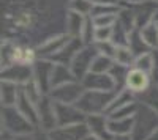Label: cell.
I'll return each mask as SVG.
<instances>
[{"label": "cell", "instance_id": "6da1fadb", "mask_svg": "<svg viewBox=\"0 0 158 140\" xmlns=\"http://www.w3.org/2000/svg\"><path fill=\"white\" fill-rule=\"evenodd\" d=\"M156 129H158V113L150 106L139 101L138 110L135 113L133 131H131L133 140H149Z\"/></svg>", "mask_w": 158, "mask_h": 140}, {"label": "cell", "instance_id": "7a4b0ae2", "mask_svg": "<svg viewBox=\"0 0 158 140\" xmlns=\"http://www.w3.org/2000/svg\"><path fill=\"white\" fill-rule=\"evenodd\" d=\"M115 95H117V91L85 90L76 106L81 109L85 115H92V113H106L111 103L115 98Z\"/></svg>", "mask_w": 158, "mask_h": 140}, {"label": "cell", "instance_id": "3957f363", "mask_svg": "<svg viewBox=\"0 0 158 140\" xmlns=\"http://www.w3.org/2000/svg\"><path fill=\"white\" fill-rule=\"evenodd\" d=\"M2 131L11 135H32L36 126L32 124L16 107H2Z\"/></svg>", "mask_w": 158, "mask_h": 140}, {"label": "cell", "instance_id": "277c9868", "mask_svg": "<svg viewBox=\"0 0 158 140\" xmlns=\"http://www.w3.org/2000/svg\"><path fill=\"white\" fill-rule=\"evenodd\" d=\"M100 52H98V49L95 47V44H85L77 52V55L74 57V60L71 61V65H70L74 77L77 80H82L85 76L90 72L92 63H94V60H95V57Z\"/></svg>", "mask_w": 158, "mask_h": 140}, {"label": "cell", "instance_id": "5b68a950", "mask_svg": "<svg viewBox=\"0 0 158 140\" xmlns=\"http://www.w3.org/2000/svg\"><path fill=\"white\" fill-rule=\"evenodd\" d=\"M85 91V87L82 85L81 80H73L65 85L56 87L49 91V96L56 101V103L62 104H77V101Z\"/></svg>", "mask_w": 158, "mask_h": 140}, {"label": "cell", "instance_id": "8992f818", "mask_svg": "<svg viewBox=\"0 0 158 140\" xmlns=\"http://www.w3.org/2000/svg\"><path fill=\"white\" fill-rule=\"evenodd\" d=\"M38 106V128L46 132H51L57 128V117H56V103L49 95H44Z\"/></svg>", "mask_w": 158, "mask_h": 140}, {"label": "cell", "instance_id": "52a82bcc", "mask_svg": "<svg viewBox=\"0 0 158 140\" xmlns=\"http://www.w3.org/2000/svg\"><path fill=\"white\" fill-rule=\"evenodd\" d=\"M153 85L152 82V76L142 69H138L135 66H131L127 74V80H125V88L130 90L131 93H135L136 96H141L142 93H146L149 88Z\"/></svg>", "mask_w": 158, "mask_h": 140}, {"label": "cell", "instance_id": "ba28073f", "mask_svg": "<svg viewBox=\"0 0 158 140\" xmlns=\"http://www.w3.org/2000/svg\"><path fill=\"white\" fill-rule=\"evenodd\" d=\"M56 117H57V126L79 124L85 123L87 120V115L76 104H62V103H56Z\"/></svg>", "mask_w": 158, "mask_h": 140}, {"label": "cell", "instance_id": "9c48e42d", "mask_svg": "<svg viewBox=\"0 0 158 140\" xmlns=\"http://www.w3.org/2000/svg\"><path fill=\"white\" fill-rule=\"evenodd\" d=\"M54 65L56 63L49 58H38L32 66L33 68V79L44 95H49V91H51V76H52Z\"/></svg>", "mask_w": 158, "mask_h": 140}, {"label": "cell", "instance_id": "30bf717a", "mask_svg": "<svg viewBox=\"0 0 158 140\" xmlns=\"http://www.w3.org/2000/svg\"><path fill=\"white\" fill-rule=\"evenodd\" d=\"M33 79V68L30 65L22 63H13V65L2 68V80H8L18 85H25Z\"/></svg>", "mask_w": 158, "mask_h": 140}, {"label": "cell", "instance_id": "8fae6325", "mask_svg": "<svg viewBox=\"0 0 158 140\" xmlns=\"http://www.w3.org/2000/svg\"><path fill=\"white\" fill-rule=\"evenodd\" d=\"M85 90H100V91H117L115 80L109 72H94L90 71L81 80Z\"/></svg>", "mask_w": 158, "mask_h": 140}, {"label": "cell", "instance_id": "7c38bea8", "mask_svg": "<svg viewBox=\"0 0 158 140\" xmlns=\"http://www.w3.org/2000/svg\"><path fill=\"white\" fill-rule=\"evenodd\" d=\"M123 5H127L133 11L138 29H142L144 25L153 22L155 11L158 10V3L153 2V0H144V2H139V3H123Z\"/></svg>", "mask_w": 158, "mask_h": 140}, {"label": "cell", "instance_id": "4fadbf2b", "mask_svg": "<svg viewBox=\"0 0 158 140\" xmlns=\"http://www.w3.org/2000/svg\"><path fill=\"white\" fill-rule=\"evenodd\" d=\"M52 140H84L90 135L87 123H79L71 126H57L54 131L49 132Z\"/></svg>", "mask_w": 158, "mask_h": 140}, {"label": "cell", "instance_id": "5bb4252c", "mask_svg": "<svg viewBox=\"0 0 158 140\" xmlns=\"http://www.w3.org/2000/svg\"><path fill=\"white\" fill-rule=\"evenodd\" d=\"M89 131L92 135H97L103 140H112L114 135L109 131V117L106 113H92V115H87L85 120Z\"/></svg>", "mask_w": 158, "mask_h": 140}, {"label": "cell", "instance_id": "9a60e30c", "mask_svg": "<svg viewBox=\"0 0 158 140\" xmlns=\"http://www.w3.org/2000/svg\"><path fill=\"white\" fill-rule=\"evenodd\" d=\"M70 35L68 33H62V35H56L46 40L43 44H40L36 47V52H38V57L40 58H52L56 54H59L60 50L63 49V46L70 41Z\"/></svg>", "mask_w": 158, "mask_h": 140}, {"label": "cell", "instance_id": "2e32d148", "mask_svg": "<svg viewBox=\"0 0 158 140\" xmlns=\"http://www.w3.org/2000/svg\"><path fill=\"white\" fill-rule=\"evenodd\" d=\"M84 41L81 40V38H70V41L63 46V49L60 50L59 54H56L54 57H52L51 60L54 63H62V65H67L70 66L71 61L74 60V57L77 55V52L84 47Z\"/></svg>", "mask_w": 158, "mask_h": 140}, {"label": "cell", "instance_id": "e0dca14e", "mask_svg": "<svg viewBox=\"0 0 158 140\" xmlns=\"http://www.w3.org/2000/svg\"><path fill=\"white\" fill-rule=\"evenodd\" d=\"M16 109H18L32 124H35L36 128H38V106H36V103H33V101L22 91V87H21L19 99H18V103H16Z\"/></svg>", "mask_w": 158, "mask_h": 140}, {"label": "cell", "instance_id": "ac0fdd59", "mask_svg": "<svg viewBox=\"0 0 158 140\" xmlns=\"http://www.w3.org/2000/svg\"><path fill=\"white\" fill-rule=\"evenodd\" d=\"M19 95H21V85L8 82V80H2V87H0L2 107H16Z\"/></svg>", "mask_w": 158, "mask_h": 140}, {"label": "cell", "instance_id": "d6986e66", "mask_svg": "<svg viewBox=\"0 0 158 140\" xmlns=\"http://www.w3.org/2000/svg\"><path fill=\"white\" fill-rule=\"evenodd\" d=\"M73 80H77V79L74 77L71 68L67 65H62V63H56L54 69H52V76H51V90Z\"/></svg>", "mask_w": 158, "mask_h": 140}, {"label": "cell", "instance_id": "ffe728a7", "mask_svg": "<svg viewBox=\"0 0 158 140\" xmlns=\"http://www.w3.org/2000/svg\"><path fill=\"white\" fill-rule=\"evenodd\" d=\"M89 16H84L81 13H76L68 10V16H67V33L73 38H81L84 27H85V21Z\"/></svg>", "mask_w": 158, "mask_h": 140}, {"label": "cell", "instance_id": "44dd1931", "mask_svg": "<svg viewBox=\"0 0 158 140\" xmlns=\"http://www.w3.org/2000/svg\"><path fill=\"white\" fill-rule=\"evenodd\" d=\"M128 47L131 49V52H133L136 57L146 54V52H150V47L147 46V43L144 41V38L141 35V30L139 29H135L133 32L130 33L128 36Z\"/></svg>", "mask_w": 158, "mask_h": 140}, {"label": "cell", "instance_id": "7402d4cb", "mask_svg": "<svg viewBox=\"0 0 158 140\" xmlns=\"http://www.w3.org/2000/svg\"><path fill=\"white\" fill-rule=\"evenodd\" d=\"M133 124H135V117H128V118H118V120L109 118L108 126L112 135H127L133 131Z\"/></svg>", "mask_w": 158, "mask_h": 140}, {"label": "cell", "instance_id": "603a6c76", "mask_svg": "<svg viewBox=\"0 0 158 140\" xmlns=\"http://www.w3.org/2000/svg\"><path fill=\"white\" fill-rule=\"evenodd\" d=\"M133 101H138L136 99V95L131 93L130 90H127V88H123V90H120V91H117L114 101L111 103V106H109V109L106 112V115H108V113H111V112H114V110H117V109L123 107V106H127V104H130V103H133Z\"/></svg>", "mask_w": 158, "mask_h": 140}, {"label": "cell", "instance_id": "cb8c5ba5", "mask_svg": "<svg viewBox=\"0 0 158 140\" xmlns=\"http://www.w3.org/2000/svg\"><path fill=\"white\" fill-rule=\"evenodd\" d=\"M135 60H136V55L131 52V49L128 46H117L115 47V52H114V61L115 63L131 68Z\"/></svg>", "mask_w": 158, "mask_h": 140}, {"label": "cell", "instance_id": "d4e9b609", "mask_svg": "<svg viewBox=\"0 0 158 140\" xmlns=\"http://www.w3.org/2000/svg\"><path fill=\"white\" fill-rule=\"evenodd\" d=\"M141 30V35L144 38V41L147 43V46L152 49V50H156L158 49V25L155 22H150L147 25H144Z\"/></svg>", "mask_w": 158, "mask_h": 140}, {"label": "cell", "instance_id": "484cf974", "mask_svg": "<svg viewBox=\"0 0 158 140\" xmlns=\"http://www.w3.org/2000/svg\"><path fill=\"white\" fill-rule=\"evenodd\" d=\"M114 58L112 57H108L104 54H98L94 60V63H92V69L94 72H109L114 66Z\"/></svg>", "mask_w": 158, "mask_h": 140}, {"label": "cell", "instance_id": "4316f807", "mask_svg": "<svg viewBox=\"0 0 158 140\" xmlns=\"http://www.w3.org/2000/svg\"><path fill=\"white\" fill-rule=\"evenodd\" d=\"M133 66L138 68V69L146 71V72H149V74H152V69H153V50H150V52H146V54L136 57Z\"/></svg>", "mask_w": 158, "mask_h": 140}, {"label": "cell", "instance_id": "83f0119b", "mask_svg": "<svg viewBox=\"0 0 158 140\" xmlns=\"http://www.w3.org/2000/svg\"><path fill=\"white\" fill-rule=\"evenodd\" d=\"M138 101H141V103L150 106L158 113V85H152L146 93L141 95V99H138Z\"/></svg>", "mask_w": 158, "mask_h": 140}, {"label": "cell", "instance_id": "f1b7e54d", "mask_svg": "<svg viewBox=\"0 0 158 140\" xmlns=\"http://www.w3.org/2000/svg\"><path fill=\"white\" fill-rule=\"evenodd\" d=\"M68 8L71 11L81 13V14H84V16H90L92 8H94V2H92V0H70Z\"/></svg>", "mask_w": 158, "mask_h": 140}, {"label": "cell", "instance_id": "f546056e", "mask_svg": "<svg viewBox=\"0 0 158 140\" xmlns=\"http://www.w3.org/2000/svg\"><path fill=\"white\" fill-rule=\"evenodd\" d=\"M117 14H101V16H90V18L94 21L95 27H112L117 22Z\"/></svg>", "mask_w": 158, "mask_h": 140}, {"label": "cell", "instance_id": "4dcf8cb0", "mask_svg": "<svg viewBox=\"0 0 158 140\" xmlns=\"http://www.w3.org/2000/svg\"><path fill=\"white\" fill-rule=\"evenodd\" d=\"M112 35H114V25L112 27H97L95 29V43L111 41Z\"/></svg>", "mask_w": 158, "mask_h": 140}, {"label": "cell", "instance_id": "1f68e13d", "mask_svg": "<svg viewBox=\"0 0 158 140\" xmlns=\"http://www.w3.org/2000/svg\"><path fill=\"white\" fill-rule=\"evenodd\" d=\"M95 47L98 49V52L100 54H104V55H108V57H112L114 58V52H115V44L112 41H101V43H94Z\"/></svg>", "mask_w": 158, "mask_h": 140}, {"label": "cell", "instance_id": "d6a6232c", "mask_svg": "<svg viewBox=\"0 0 158 140\" xmlns=\"http://www.w3.org/2000/svg\"><path fill=\"white\" fill-rule=\"evenodd\" d=\"M150 76L153 85H158V50H153V69Z\"/></svg>", "mask_w": 158, "mask_h": 140}, {"label": "cell", "instance_id": "836d02e7", "mask_svg": "<svg viewBox=\"0 0 158 140\" xmlns=\"http://www.w3.org/2000/svg\"><path fill=\"white\" fill-rule=\"evenodd\" d=\"M32 138H33V140H52L51 135H49V132L40 129V128H36V131L32 134Z\"/></svg>", "mask_w": 158, "mask_h": 140}, {"label": "cell", "instance_id": "e575fe53", "mask_svg": "<svg viewBox=\"0 0 158 140\" xmlns=\"http://www.w3.org/2000/svg\"><path fill=\"white\" fill-rule=\"evenodd\" d=\"M97 5H112V6H122V0H92Z\"/></svg>", "mask_w": 158, "mask_h": 140}, {"label": "cell", "instance_id": "d590c367", "mask_svg": "<svg viewBox=\"0 0 158 140\" xmlns=\"http://www.w3.org/2000/svg\"><path fill=\"white\" fill-rule=\"evenodd\" d=\"M112 140H133L131 134H127V135H114Z\"/></svg>", "mask_w": 158, "mask_h": 140}, {"label": "cell", "instance_id": "8d00e7d4", "mask_svg": "<svg viewBox=\"0 0 158 140\" xmlns=\"http://www.w3.org/2000/svg\"><path fill=\"white\" fill-rule=\"evenodd\" d=\"M13 140H33V138H32V135H18Z\"/></svg>", "mask_w": 158, "mask_h": 140}, {"label": "cell", "instance_id": "74e56055", "mask_svg": "<svg viewBox=\"0 0 158 140\" xmlns=\"http://www.w3.org/2000/svg\"><path fill=\"white\" fill-rule=\"evenodd\" d=\"M84 140H103V138H100V137H97V135H92V134H90V135H87Z\"/></svg>", "mask_w": 158, "mask_h": 140}, {"label": "cell", "instance_id": "f35d334b", "mask_svg": "<svg viewBox=\"0 0 158 140\" xmlns=\"http://www.w3.org/2000/svg\"><path fill=\"white\" fill-rule=\"evenodd\" d=\"M144 2V0H122V3H139Z\"/></svg>", "mask_w": 158, "mask_h": 140}, {"label": "cell", "instance_id": "ab89813d", "mask_svg": "<svg viewBox=\"0 0 158 140\" xmlns=\"http://www.w3.org/2000/svg\"><path fill=\"white\" fill-rule=\"evenodd\" d=\"M149 140H158V129H156V131L150 135V138H149Z\"/></svg>", "mask_w": 158, "mask_h": 140}, {"label": "cell", "instance_id": "60d3db41", "mask_svg": "<svg viewBox=\"0 0 158 140\" xmlns=\"http://www.w3.org/2000/svg\"><path fill=\"white\" fill-rule=\"evenodd\" d=\"M153 22H158V10L155 11V16H153Z\"/></svg>", "mask_w": 158, "mask_h": 140}, {"label": "cell", "instance_id": "b9f144b4", "mask_svg": "<svg viewBox=\"0 0 158 140\" xmlns=\"http://www.w3.org/2000/svg\"><path fill=\"white\" fill-rule=\"evenodd\" d=\"M153 2H156V3H158V0H153Z\"/></svg>", "mask_w": 158, "mask_h": 140}, {"label": "cell", "instance_id": "7bdbcfd3", "mask_svg": "<svg viewBox=\"0 0 158 140\" xmlns=\"http://www.w3.org/2000/svg\"><path fill=\"white\" fill-rule=\"evenodd\" d=\"M155 24H156V25H158V22H155Z\"/></svg>", "mask_w": 158, "mask_h": 140}, {"label": "cell", "instance_id": "ee69618b", "mask_svg": "<svg viewBox=\"0 0 158 140\" xmlns=\"http://www.w3.org/2000/svg\"><path fill=\"white\" fill-rule=\"evenodd\" d=\"M156 50H158V49H156Z\"/></svg>", "mask_w": 158, "mask_h": 140}]
</instances>
